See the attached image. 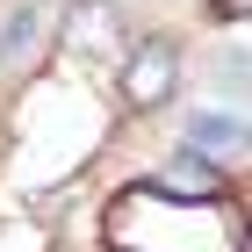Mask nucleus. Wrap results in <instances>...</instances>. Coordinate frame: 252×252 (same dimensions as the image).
I'll use <instances>...</instances> for the list:
<instances>
[{"instance_id": "20e7f679", "label": "nucleus", "mask_w": 252, "mask_h": 252, "mask_svg": "<svg viewBox=\"0 0 252 252\" xmlns=\"http://www.w3.org/2000/svg\"><path fill=\"white\" fill-rule=\"evenodd\" d=\"M245 123L238 116H188V152H238Z\"/></svg>"}, {"instance_id": "39448f33", "label": "nucleus", "mask_w": 252, "mask_h": 252, "mask_svg": "<svg viewBox=\"0 0 252 252\" xmlns=\"http://www.w3.org/2000/svg\"><path fill=\"white\" fill-rule=\"evenodd\" d=\"M36 43V7H15L7 29H0V65H22V51Z\"/></svg>"}, {"instance_id": "423d86ee", "label": "nucleus", "mask_w": 252, "mask_h": 252, "mask_svg": "<svg viewBox=\"0 0 252 252\" xmlns=\"http://www.w3.org/2000/svg\"><path fill=\"white\" fill-rule=\"evenodd\" d=\"M245 7H252V0H216V15H223V22H245Z\"/></svg>"}, {"instance_id": "f03ea898", "label": "nucleus", "mask_w": 252, "mask_h": 252, "mask_svg": "<svg viewBox=\"0 0 252 252\" xmlns=\"http://www.w3.org/2000/svg\"><path fill=\"white\" fill-rule=\"evenodd\" d=\"M58 43L72 51V58H116L123 43V7L116 0H72L65 7V22H58Z\"/></svg>"}, {"instance_id": "7ed1b4c3", "label": "nucleus", "mask_w": 252, "mask_h": 252, "mask_svg": "<svg viewBox=\"0 0 252 252\" xmlns=\"http://www.w3.org/2000/svg\"><path fill=\"white\" fill-rule=\"evenodd\" d=\"M152 188H158V194H180V202H202V194H223V180H216L209 158L180 152V158H166V166L152 173Z\"/></svg>"}, {"instance_id": "f257e3e1", "label": "nucleus", "mask_w": 252, "mask_h": 252, "mask_svg": "<svg viewBox=\"0 0 252 252\" xmlns=\"http://www.w3.org/2000/svg\"><path fill=\"white\" fill-rule=\"evenodd\" d=\"M173 94H180V51L166 36L130 43V58H123V108L152 116V108H166Z\"/></svg>"}]
</instances>
